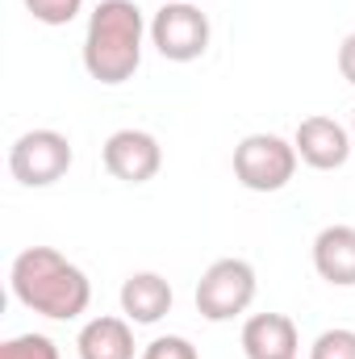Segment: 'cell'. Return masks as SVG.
Here are the masks:
<instances>
[{"label": "cell", "mask_w": 355, "mask_h": 359, "mask_svg": "<svg viewBox=\"0 0 355 359\" xmlns=\"http://www.w3.org/2000/svg\"><path fill=\"white\" fill-rule=\"evenodd\" d=\"M151 38V25L142 21V8L134 0H100L88 13L84 29V72L96 84H126L142 67V42Z\"/></svg>", "instance_id": "cell-2"}, {"label": "cell", "mask_w": 355, "mask_h": 359, "mask_svg": "<svg viewBox=\"0 0 355 359\" xmlns=\"http://www.w3.org/2000/svg\"><path fill=\"white\" fill-rule=\"evenodd\" d=\"M309 359H355V330H347V326L322 330L309 347Z\"/></svg>", "instance_id": "cell-14"}, {"label": "cell", "mask_w": 355, "mask_h": 359, "mask_svg": "<svg viewBox=\"0 0 355 359\" xmlns=\"http://www.w3.org/2000/svg\"><path fill=\"white\" fill-rule=\"evenodd\" d=\"M76 351L80 359H134V330H130V318H117V313H100L84 322L80 339H76Z\"/></svg>", "instance_id": "cell-12"}, {"label": "cell", "mask_w": 355, "mask_h": 359, "mask_svg": "<svg viewBox=\"0 0 355 359\" xmlns=\"http://www.w3.org/2000/svg\"><path fill=\"white\" fill-rule=\"evenodd\" d=\"M339 76L355 88V29L343 38V46H339Z\"/></svg>", "instance_id": "cell-17"}, {"label": "cell", "mask_w": 355, "mask_h": 359, "mask_svg": "<svg viewBox=\"0 0 355 359\" xmlns=\"http://www.w3.org/2000/svg\"><path fill=\"white\" fill-rule=\"evenodd\" d=\"M209 17L196 8V0H168L151 17V46L168 63H196L209 50Z\"/></svg>", "instance_id": "cell-6"}, {"label": "cell", "mask_w": 355, "mask_h": 359, "mask_svg": "<svg viewBox=\"0 0 355 359\" xmlns=\"http://www.w3.org/2000/svg\"><path fill=\"white\" fill-rule=\"evenodd\" d=\"M0 359H59V347L46 334H17L0 343Z\"/></svg>", "instance_id": "cell-13"}, {"label": "cell", "mask_w": 355, "mask_h": 359, "mask_svg": "<svg viewBox=\"0 0 355 359\" xmlns=\"http://www.w3.org/2000/svg\"><path fill=\"white\" fill-rule=\"evenodd\" d=\"M29 17L42 25H72L84 8V0H25Z\"/></svg>", "instance_id": "cell-15"}, {"label": "cell", "mask_w": 355, "mask_h": 359, "mask_svg": "<svg viewBox=\"0 0 355 359\" xmlns=\"http://www.w3.org/2000/svg\"><path fill=\"white\" fill-rule=\"evenodd\" d=\"M314 271L335 288H355V226L318 230V238H314Z\"/></svg>", "instance_id": "cell-11"}, {"label": "cell", "mask_w": 355, "mask_h": 359, "mask_svg": "<svg viewBox=\"0 0 355 359\" xmlns=\"http://www.w3.org/2000/svg\"><path fill=\"white\" fill-rule=\"evenodd\" d=\"M72 138L59 130H25L8 147V172L25 188H51L72 172Z\"/></svg>", "instance_id": "cell-5"}, {"label": "cell", "mask_w": 355, "mask_h": 359, "mask_svg": "<svg viewBox=\"0 0 355 359\" xmlns=\"http://www.w3.org/2000/svg\"><path fill=\"white\" fill-rule=\"evenodd\" d=\"M255 292H260V280L247 259H217L205 268L196 284V313L205 322H234L239 313L251 309Z\"/></svg>", "instance_id": "cell-4"}, {"label": "cell", "mask_w": 355, "mask_h": 359, "mask_svg": "<svg viewBox=\"0 0 355 359\" xmlns=\"http://www.w3.org/2000/svg\"><path fill=\"white\" fill-rule=\"evenodd\" d=\"M172 284L159 276V271H134L126 284H121V313L134 322V326H155L172 313Z\"/></svg>", "instance_id": "cell-10"}, {"label": "cell", "mask_w": 355, "mask_h": 359, "mask_svg": "<svg viewBox=\"0 0 355 359\" xmlns=\"http://www.w3.org/2000/svg\"><path fill=\"white\" fill-rule=\"evenodd\" d=\"M301 334L288 313H255L243 322V355L247 359H297Z\"/></svg>", "instance_id": "cell-9"}, {"label": "cell", "mask_w": 355, "mask_h": 359, "mask_svg": "<svg viewBox=\"0 0 355 359\" xmlns=\"http://www.w3.org/2000/svg\"><path fill=\"white\" fill-rule=\"evenodd\" d=\"M351 130H355V109H351Z\"/></svg>", "instance_id": "cell-18"}, {"label": "cell", "mask_w": 355, "mask_h": 359, "mask_svg": "<svg viewBox=\"0 0 355 359\" xmlns=\"http://www.w3.org/2000/svg\"><path fill=\"white\" fill-rule=\"evenodd\" d=\"M142 359H201V355L184 334H159L155 343L142 347Z\"/></svg>", "instance_id": "cell-16"}, {"label": "cell", "mask_w": 355, "mask_h": 359, "mask_svg": "<svg viewBox=\"0 0 355 359\" xmlns=\"http://www.w3.org/2000/svg\"><path fill=\"white\" fill-rule=\"evenodd\" d=\"M293 147H297L301 163L314 168V172H335V168H343L351 159V134H347V126H339L335 117H322V113H314V117H305L297 126Z\"/></svg>", "instance_id": "cell-8"}, {"label": "cell", "mask_w": 355, "mask_h": 359, "mask_svg": "<svg viewBox=\"0 0 355 359\" xmlns=\"http://www.w3.org/2000/svg\"><path fill=\"white\" fill-rule=\"evenodd\" d=\"M100 159H105V172L121 184H147V180L159 176L163 168V147L155 134L147 130H113L100 147Z\"/></svg>", "instance_id": "cell-7"}, {"label": "cell", "mask_w": 355, "mask_h": 359, "mask_svg": "<svg viewBox=\"0 0 355 359\" xmlns=\"http://www.w3.org/2000/svg\"><path fill=\"white\" fill-rule=\"evenodd\" d=\"M8 288H13L17 305H25L29 313H42L51 322H72V318L88 313L92 305V284L84 268H76L55 247H25L8 268Z\"/></svg>", "instance_id": "cell-1"}, {"label": "cell", "mask_w": 355, "mask_h": 359, "mask_svg": "<svg viewBox=\"0 0 355 359\" xmlns=\"http://www.w3.org/2000/svg\"><path fill=\"white\" fill-rule=\"evenodd\" d=\"M297 147L280 134H247L234 147V180L247 192H280L297 176Z\"/></svg>", "instance_id": "cell-3"}]
</instances>
